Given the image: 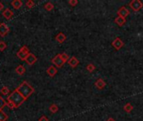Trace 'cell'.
<instances>
[{"mask_svg": "<svg viewBox=\"0 0 143 121\" xmlns=\"http://www.w3.org/2000/svg\"><path fill=\"white\" fill-rule=\"evenodd\" d=\"M58 110H59V107H58L56 104H51V105L49 106V111H50L51 113L55 114V113H57V112H58Z\"/></svg>", "mask_w": 143, "mask_h": 121, "instance_id": "obj_20", "label": "cell"}, {"mask_svg": "<svg viewBox=\"0 0 143 121\" xmlns=\"http://www.w3.org/2000/svg\"><path fill=\"white\" fill-rule=\"evenodd\" d=\"M54 8V4H53L52 3H50V2L47 3H46L45 5H44V8H45L47 11H51V10H53Z\"/></svg>", "mask_w": 143, "mask_h": 121, "instance_id": "obj_21", "label": "cell"}, {"mask_svg": "<svg viewBox=\"0 0 143 121\" xmlns=\"http://www.w3.org/2000/svg\"><path fill=\"white\" fill-rule=\"evenodd\" d=\"M11 5L13 6V8L15 9H18L20 8L23 5V2L21 0H13V1L11 3Z\"/></svg>", "mask_w": 143, "mask_h": 121, "instance_id": "obj_16", "label": "cell"}, {"mask_svg": "<svg viewBox=\"0 0 143 121\" xmlns=\"http://www.w3.org/2000/svg\"><path fill=\"white\" fill-rule=\"evenodd\" d=\"M3 8H4V6H3V4L0 2V11H2L3 9Z\"/></svg>", "mask_w": 143, "mask_h": 121, "instance_id": "obj_31", "label": "cell"}, {"mask_svg": "<svg viewBox=\"0 0 143 121\" xmlns=\"http://www.w3.org/2000/svg\"><path fill=\"white\" fill-rule=\"evenodd\" d=\"M107 121H116V120H115V119H113V118L110 117V118H109V119H107Z\"/></svg>", "mask_w": 143, "mask_h": 121, "instance_id": "obj_32", "label": "cell"}, {"mask_svg": "<svg viewBox=\"0 0 143 121\" xmlns=\"http://www.w3.org/2000/svg\"><path fill=\"white\" fill-rule=\"evenodd\" d=\"M117 13H118L119 16H121L123 18H126V16H128L129 15H130V11H129L125 6H122V7H121L117 10Z\"/></svg>", "mask_w": 143, "mask_h": 121, "instance_id": "obj_8", "label": "cell"}, {"mask_svg": "<svg viewBox=\"0 0 143 121\" xmlns=\"http://www.w3.org/2000/svg\"><path fill=\"white\" fill-rule=\"evenodd\" d=\"M8 101L13 104V105L15 107V109L19 108V106L24 104V102L26 101V99L23 97L19 92H18L16 89L13 91L11 94L8 96Z\"/></svg>", "mask_w": 143, "mask_h": 121, "instance_id": "obj_2", "label": "cell"}, {"mask_svg": "<svg viewBox=\"0 0 143 121\" xmlns=\"http://www.w3.org/2000/svg\"><path fill=\"white\" fill-rule=\"evenodd\" d=\"M6 106L8 107V108L11 109H15V107L13 105V104H12V103H10V102L8 101V100H6Z\"/></svg>", "mask_w": 143, "mask_h": 121, "instance_id": "obj_29", "label": "cell"}, {"mask_svg": "<svg viewBox=\"0 0 143 121\" xmlns=\"http://www.w3.org/2000/svg\"><path fill=\"white\" fill-rule=\"evenodd\" d=\"M55 40L59 44H63L64 41L66 40V35L64 33H62V32H59V33L55 36Z\"/></svg>", "mask_w": 143, "mask_h": 121, "instance_id": "obj_12", "label": "cell"}, {"mask_svg": "<svg viewBox=\"0 0 143 121\" xmlns=\"http://www.w3.org/2000/svg\"><path fill=\"white\" fill-rule=\"evenodd\" d=\"M3 16L5 18L6 20H10V18L13 16V12L11 10V9L7 8L3 11Z\"/></svg>", "mask_w": 143, "mask_h": 121, "instance_id": "obj_13", "label": "cell"}, {"mask_svg": "<svg viewBox=\"0 0 143 121\" xmlns=\"http://www.w3.org/2000/svg\"><path fill=\"white\" fill-rule=\"evenodd\" d=\"M5 106H6V100H4L3 97L0 95V111L3 110Z\"/></svg>", "mask_w": 143, "mask_h": 121, "instance_id": "obj_22", "label": "cell"}, {"mask_svg": "<svg viewBox=\"0 0 143 121\" xmlns=\"http://www.w3.org/2000/svg\"><path fill=\"white\" fill-rule=\"evenodd\" d=\"M51 62H52V63H53L56 67H63V65L64 64V62L61 59L60 55H59V54H58V55H55V57L51 60Z\"/></svg>", "mask_w": 143, "mask_h": 121, "instance_id": "obj_6", "label": "cell"}, {"mask_svg": "<svg viewBox=\"0 0 143 121\" xmlns=\"http://www.w3.org/2000/svg\"><path fill=\"white\" fill-rule=\"evenodd\" d=\"M126 18H123L121 16H119L118 15L116 18H115V23H116V25H118L120 27L123 26L124 25L126 24Z\"/></svg>", "mask_w": 143, "mask_h": 121, "instance_id": "obj_14", "label": "cell"}, {"mask_svg": "<svg viewBox=\"0 0 143 121\" xmlns=\"http://www.w3.org/2000/svg\"><path fill=\"white\" fill-rule=\"evenodd\" d=\"M133 106H132V104H130V103H127V104H126L125 105H124V107H123V109L126 111V113H130V112H131V111L133 110Z\"/></svg>", "mask_w": 143, "mask_h": 121, "instance_id": "obj_18", "label": "cell"}, {"mask_svg": "<svg viewBox=\"0 0 143 121\" xmlns=\"http://www.w3.org/2000/svg\"><path fill=\"white\" fill-rule=\"evenodd\" d=\"M39 121H49L48 118L46 117L45 115H43V116H41V117L39 119Z\"/></svg>", "mask_w": 143, "mask_h": 121, "instance_id": "obj_30", "label": "cell"}, {"mask_svg": "<svg viewBox=\"0 0 143 121\" xmlns=\"http://www.w3.org/2000/svg\"><path fill=\"white\" fill-rule=\"evenodd\" d=\"M29 54V48H28L26 45H24V46H22L20 50L17 52V57L21 60H25Z\"/></svg>", "mask_w": 143, "mask_h": 121, "instance_id": "obj_3", "label": "cell"}, {"mask_svg": "<svg viewBox=\"0 0 143 121\" xmlns=\"http://www.w3.org/2000/svg\"><path fill=\"white\" fill-rule=\"evenodd\" d=\"M8 119V114L5 112H3V110L0 111V121H7Z\"/></svg>", "mask_w": 143, "mask_h": 121, "instance_id": "obj_19", "label": "cell"}, {"mask_svg": "<svg viewBox=\"0 0 143 121\" xmlns=\"http://www.w3.org/2000/svg\"><path fill=\"white\" fill-rule=\"evenodd\" d=\"M15 72H16L17 74H18V75L22 76V75H24V72H26V69H25V67L24 66H23V65H19V66H18L16 67Z\"/></svg>", "mask_w": 143, "mask_h": 121, "instance_id": "obj_17", "label": "cell"}, {"mask_svg": "<svg viewBox=\"0 0 143 121\" xmlns=\"http://www.w3.org/2000/svg\"><path fill=\"white\" fill-rule=\"evenodd\" d=\"M59 55H60V57H61V59L64 60V63H65L66 62H68L69 59H70V57H69L68 54H66L65 52H63V53L59 54Z\"/></svg>", "mask_w": 143, "mask_h": 121, "instance_id": "obj_23", "label": "cell"}, {"mask_svg": "<svg viewBox=\"0 0 143 121\" xmlns=\"http://www.w3.org/2000/svg\"><path fill=\"white\" fill-rule=\"evenodd\" d=\"M9 27L5 24V23H1L0 24V36L1 37H4L6 36L8 32H9Z\"/></svg>", "mask_w": 143, "mask_h": 121, "instance_id": "obj_7", "label": "cell"}, {"mask_svg": "<svg viewBox=\"0 0 143 121\" xmlns=\"http://www.w3.org/2000/svg\"><path fill=\"white\" fill-rule=\"evenodd\" d=\"M68 3L72 7H75V6H76L77 4H78V1H77V0H69Z\"/></svg>", "mask_w": 143, "mask_h": 121, "instance_id": "obj_28", "label": "cell"}, {"mask_svg": "<svg viewBox=\"0 0 143 121\" xmlns=\"http://www.w3.org/2000/svg\"><path fill=\"white\" fill-rule=\"evenodd\" d=\"M0 24H1V23H0Z\"/></svg>", "mask_w": 143, "mask_h": 121, "instance_id": "obj_33", "label": "cell"}, {"mask_svg": "<svg viewBox=\"0 0 143 121\" xmlns=\"http://www.w3.org/2000/svg\"><path fill=\"white\" fill-rule=\"evenodd\" d=\"M111 45H112L113 47L115 48V50H121L123 47L124 45H125V43L123 42V40L121 38H120V37H116V38L112 41Z\"/></svg>", "mask_w": 143, "mask_h": 121, "instance_id": "obj_5", "label": "cell"}, {"mask_svg": "<svg viewBox=\"0 0 143 121\" xmlns=\"http://www.w3.org/2000/svg\"><path fill=\"white\" fill-rule=\"evenodd\" d=\"M57 72H58V70L57 68L54 67V66H50L48 69H47V74L49 76V77H54L55 75L57 74Z\"/></svg>", "mask_w": 143, "mask_h": 121, "instance_id": "obj_15", "label": "cell"}, {"mask_svg": "<svg viewBox=\"0 0 143 121\" xmlns=\"http://www.w3.org/2000/svg\"><path fill=\"white\" fill-rule=\"evenodd\" d=\"M68 64L70 65V66L72 67V68H75V67H76L78 65H79V63H80V62H79V60H78L75 57H70V59H69V60H68Z\"/></svg>", "mask_w": 143, "mask_h": 121, "instance_id": "obj_11", "label": "cell"}, {"mask_svg": "<svg viewBox=\"0 0 143 121\" xmlns=\"http://www.w3.org/2000/svg\"><path fill=\"white\" fill-rule=\"evenodd\" d=\"M86 69H87V71L90 72H93L95 70V65L94 64H88L87 65V67H86Z\"/></svg>", "mask_w": 143, "mask_h": 121, "instance_id": "obj_25", "label": "cell"}, {"mask_svg": "<svg viewBox=\"0 0 143 121\" xmlns=\"http://www.w3.org/2000/svg\"><path fill=\"white\" fill-rule=\"evenodd\" d=\"M26 6L29 8H34V2L33 1V0H29V1L26 3Z\"/></svg>", "mask_w": 143, "mask_h": 121, "instance_id": "obj_26", "label": "cell"}, {"mask_svg": "<svg viewBox=\"0 0 143 121\" xmlns=\"http://www.w3.org/2000/svg\"><path fill=\"white\" fill-rule=\"evenodd\" d=\"M25 62H27L28 65H29V66H32V65H34L36 62H37V57L34 54L32 53H29L28 55V57L25 60Z\"/></svg>", "mask_w": 143, "mask_h": 121, "instance_id": "obj_9", "label": "cell"}, {"mask_svg": "<svg viewBox=\"0 0 143 121\" xmlns=\"http://www.w3.org/2000/svg\"><path fill=\"white\" fill-rule=\"evenodd\" d=\"M16 90L19 92V94L24 97L25 99H28L29 97L34 94V88L32 87L29 82L24 81L21 84L18 86Z\"/></svg>", "mask_w": 143, "mask_h": 121, "instance_id": "obj_1", "label": "cell"}, {"mask_svg": "<svg viewBox=\"0 0 143 121\" xmlns=\"http://www.w3.org/2000/svg\"><path fill=\"white\" fill-rule=\"evenodd\" d=\"M7 48V45L3 41H0V52H3Z\"/></svg>", "mask_w": 143, "mask_h": 121, "instance_id": "obj_27", "label": "cell"}, {"mask_svg": "<svg viewBox=\"0 0 143 121\" xmlns=\"http://www.w3.org/2000/svg\"><path fill=\"white\" fill-rule=\"evenodd\" d=\"M129 6L134 11H139L141 8H143V3L140 0H132L131 2L129 3Z\"/></svg>", "mask_w": 143, "mask_h": 121, "instance_id": "obj_4", "label": "cell"}, {"mask_svg": "<svg viewBox=\"0 0 143 121\" xmlns=\"http://www.w3.org/2000/svg\"><path fill=\"white\" fill-rule=\"evenodd\" d=\"M95 86L96 87V88L98 89H103V88L106 86V82H105L102 78H98L96 82H95Z\"/></svg>", "mask_w": 143, "mask_h": 121, "instance_id": "obj_10", "label": "cell"}, {"mask_svg": "<svg viewBox=\"0 0 143 121\" xmlns=\"http://www.w3.org/2000/svg\"><path fill=\"white\" fill-rule=\"evenodd\" d=\"M0 92H1V94H3V95H8L9 92H10V91H9L8 87H3L1 91H0Z\"/></svg>", "mask_w": 143, "mask_h": 121, "instance_id": "obj_24", "label": "cell"}]
</instances>
